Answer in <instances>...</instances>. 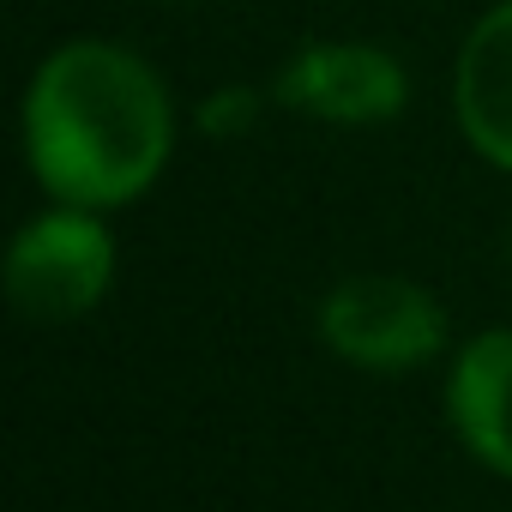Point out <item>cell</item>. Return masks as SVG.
<instances>
[{
	"label": "cell",
	"mask_w": 512,
	"mask_h": 512,
	"mask_svg": "<svg viewBox=\"0 0 512 512\" xmlns=\"http://www.w3.org/2000/svg\"><path fill=\"white\" fill-rule=\"evenodd\" d=\"M253 121V91H223L205 103V133H241Z\"/></svg>",
	"instance_id": "obj_7"
},
{
	"label": "cell",
	"mask_w": 512,
	"mask_h": 512,
	"mask_svg": "<svg viewBox=\"0 0 512 512\" xmlns=\"http://www.w3.org/2000/svg\"><path fill=\"white\" fill-rule=\"evenodd\" d=\"M320 338L356 368L398 374V368L428 362L446 344V314L422 284L362 272V278H344L320 302Z\"/></svg>",
	"instance_id": "obj_3"
},
{
	"label": "cell",
	"mask_w": 512,
	"mask_h": 512,
	"mask_svg": "<svg viewBox=\"0 0 512 512\" xmlns=\"http://www.w3.org/2000/svg\"><path fill=\"white\" fill-rule=\"evenodd\" d=\"M109 278H115V241L85 205L43 211L37 223L19 229L7 253V302L37 326L91 314Z\"/></svg>",
	"instance_id": "obj_2"
},
{
	"label": "cell",
	"mask_w": 512,
	"mask_h": 512,
	"mask_svg": "<svg viewBox=\"0 0 512 512\" xmlns=\"http://www.w3.org/2000/svg\"><path fill=\"white\" fill-rule=\"evenodd\" d=\"M175 115L163 79L121 43L55 49L25 97V151L37 181L85 211L139 199L169 163Z\"/></svg>",
	"instance_id": "obj_1"
},
{
	"label": "cell",
	"mask_w": 512,
	"mask_h": 512,
	"mask_svg": "<svg viewBox=\"0 0 512 512\" xmlns=\"http://www.w3.org/2000/svg\"><path fill=\"white\" fill-rule=\"evenodd\" d=\"M452 422L464 446L512 476V332H482L452 362Z\"/></svg>",
	"instance_id": "obj_6"
},
{
	"label": "cell",
	"mask_w": 512,
	"mask_h": 512,
	"mask_svg": "<svg viewBox=\"0 0 512 512\" xmlns=\"http://www.w3.org/2000/svg\"><path fill=\"white\" fill-rule=\"evenodd\" d=\"M278 97L302 115H320L332 127H380L392 115H404L410 103V79L386 49L368 43H308L284 79Z\"/></svg>",
	"instance_id": "obj_4"
},
{
	"label": "cell",
	"mask_w": 512,
	"mask_h": 512,
	"mask_svg": "<svg viewBox=\"0 0 512 512\" xmlns=\"http://www.w3.org/2000/svg\"><path fill=\"white\" fill-rule=\"evenodd\" d=\"M452 103H458L464 139L494 169H512V0H500V7L464 37Z\"/></svg>",
	"instance_id": "obj_5"
}]
</instances>
